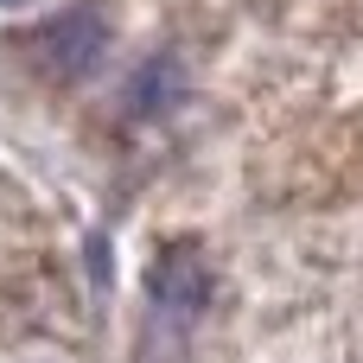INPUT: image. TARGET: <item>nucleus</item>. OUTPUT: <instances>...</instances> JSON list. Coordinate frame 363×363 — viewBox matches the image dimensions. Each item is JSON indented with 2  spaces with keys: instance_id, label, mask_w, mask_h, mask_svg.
Returning a JSON list of instances; mask_svg holds the SVG:
<instances>
[{
  "instance_id": "2",
  "label": "nucleus",
  "mask_w": 363,
  "mask_h": 363,
  "mask_svg": "<svg viewBox=\"0 0 363 363\" xmlns=\"http://www.w3.org/2000/svg\"><path fill=\"white\" fill-rule=\"evenodd\" d=\"M179 96H185V70H179L172 51L147 57V64L134 70V83H128V108H134V115H166Z\"/></svg>"
},
{
  "instance_id": "3",
  "label": "nucleus",
  "mask_w": 363,
  "mask_h": 363,
  "mask_svg": "<svg viewBox=\"0 0 363 363\" xmlns=\"http://www.w3.org/2000/svg\"><path fill=\"white\" fill-rule=\"evenodd\" d=\"M0 6H26V0H0Z\"/></svg>"
},
{
  "instance_id": "1",
  "label": "nucleus",
  "mask_w": 363,
  "mask_h": 363,
  "mask_svg": "<svg viewBox=\"0 0 363 363\" xmlns=\"http://www.w3.org/2000/svg\"><path fill=\"white\" fill-rule=\"evenodd\" d=\"M102 51H108V13H102V0H70L64 13H51L45 26L26 32V57L51 83H83L102 64Z\"/></svg>"
}]
</instances>
